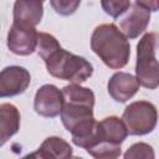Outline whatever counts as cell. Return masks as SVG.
Instances as JSON below:
<instances>
[{
	"mask_svg": "<svg viewBox=\"0 0 159 159\" xmlns=\"http://www.w3.org/2000/svg\"><path fill=\"white\" fill-rule=\"evenodd\" d=\"M62 94H63V102L83 104L91 108L94 107L96 97L93 91L87 87H82L78 83H70L65 86L62 88Z\"/></svg>",
	"mask_w": 159,
	"mask_h": 159,
	"instance_id": "15",
	"label": "cell"
},
{
	"mask_svg": "<svg viewBox=\"0 0 159 159\" xmlns=\"http://www.w3.org/2000/svg\"><path fill=\"white\" fill-rule=\"evenodd\" d=\"M20 112L11 103L0 104V147H2L20 129Z\"/></svg>",
	"mask_w": 159,
	"mask_h": 159,
	"instance_id": "12",
	"label": "cell"
},
{
	"mask_svg": "<svg viewBox=\"0 0 159 159\" xmlns=\"http://www.w3.org/2000/svg\"><path fill=\"white\" fill-rule=\"evenodd\" d=\"M14 25L22 27H36L43 16V1L42 0H15L14 10Z\"/></svg>",
	"mask_w": 159,
	"mask_h": 159,
	"instance_id": "9",
	"label": "cell"
},
{
	"mask_svg": "<svg viewBox=\"0 0 159 159\" xmlns=\"http://www.w3.org/2000/svg\"><path fill=\"white\" fill-rule=\"evenodd\" d=\"M91 48L112 70L123 68L129 61V41L114 24H102L93 30Z\"/></svg>",
	"mask_w": 159,
	"mask_h": 159,
	"instance_id": "1",
	"label": "cell"
},
{
	"mask_svg": "<svg viewBox=\"0 0 159 159\" xmlns=\"http://www.w3.org/2000/svg\"><path fill=\"white\" fill-rule=\"evenodd\" d=\"M73 155V149L72 147L62 138L60 137H48L46 138L37 152L29 154L27 157H35V158H41V159H67Z\"/></svg>",
	"mask_w": 159,
	"mask_h": 159,
	"instance_id": "13",
	"label": "cell"
},
{
	"mask_svg": "<svg viewBox=\"0 0 159 159\" xmlns=\"http://www.w3.org/2000/svg\"><path fill=\"white\" fill-rule=\"evenodd\" d=\"M135 4L148 9L150 12H155L159 9V0H135Z\"/></svg>",
	"mask_w": 159,
	"mask_h": 159,
	"instance_id": "20",
	"label": "cell"
},
{
	"mask_svg": "<svg viewBox=\"0 0 159 159\" xmlns=\"http://www.w3.org/2000/svg\"><path fill=\"white\" fill-rule=\"evenodd\" d=\"M47 72L70 83H83L93 75V66L82 56L73 55L62 47L55 50L43 60Z\"/></svg>",
	"mask_w": 159,
	"mask_h": 159,
	"instance_id": "2",
	"label": "cell"
},
{
	"mask_svg": "<svg viewBox=\"0 0 159 159\" xmlns=\"http://www.w3.org/2000/svg\"><path fill=\"white\" fill-rule=\"evenodd\" d=\"M31 83L30 72L21 66H7L0 71V98L22 94Z\"/></svg>",
	"mask_w": 159,
	"mask_h": 159,
	"instance_id": "6",
	"label": "cell"
},
{
	"mask_svg": "<svg viewBox=\"0 0 159 159\" xmlns=\"http://www.w3.org/2000/svg\"><path fill=\"white\" fill-rule=\"evenodd\" d=\"M125 159H138V158H144V159H153L155 157L154 150L152 148V145L147 144V143H135L133 145H130L127 152L123 155Z\"/></svg>",
	"mask_w": 159,
	"mask_h": 159,
	"instance_id": "18",
	"label": "cell"
},
{
	"mask_svg": "<svg viewBox=\"0 0 159 159\" xmlns=\"http://www.w3.org/2000/svg\"><path fill=\"white\" fill-rule=\"evenodd\" d=\"M101 140L86 152L99 159H114L120 155V145L125 140L128 132L122 118L111 116L99 122Z\"/></svg>",
	"mask_w": 159,
	"mask_h": 159,
	"instance_id": "4",
	"label": "cell"
},
{
	"mask_svg": "<svg viewBox=\"0 0 159 159\" xmlns=\"http://www.w3.org/2000/svg\"><path fill=\"white\" fill-rule=\"evenodd\" d=\"M42 1H43V0H42Z\"/></svg>",
	"mask_w": 159,
	"mask_h": 159,
	"instance_id": "21",
	"label": "cell"
},
{
	"mask_svg": "<svg viewBox=\"0 0 159 159\" xmlns=\"http://www.w3.org/2000/svg\"><path fill=\"white\" fill-rule=\"evenodd\" d=\"M61 47L60 42L57 39L47 32H39L37 34V45H36V51L39 56L42 60H46L55 50Z\"/></svg>",
	"mask_w": 159,
	"mask_h": 159,
	"instance_id": "16",
	"label": "cell"
},
{
	"mask_svg": "<svg viewBox=\"0 0 159 159\" xmlns=\"http://www.w3.org/2000/svg\"><path fill=\"white\" fill-rule=\"evenodd\" d=\"M128 10V14L120 20L119 26L124 36L129 40H133L147 30L150 22V11L135 2L133 5L130 4Z\"/></svg>",
	"mask_w": 159,
	"mask_h": 159,
	"instance_id": "10",
	"label": "cell"
},
{
	"mask_svg": "<svg viewBox=\"0 0 159 159\" xmlns=\"http://www.w3.org/2000/svg\"><path fill=\"white\" fill-rule=\"evenodd\" d=\"M103 11L113 19H118L130 6V0H101Z\"/></svg>",
	"mask_w": 159,
	"mask_h": 159,
	"instance_id": "17",
	"label": "cell"
},
{
	"mask_svg": "<svg viewBox=\"0 0 159 159\" xmlns=\"http://www.w3.org/2000/svg\"><path fill=\"white\" fill-rule=\"evenodd\" d=\"M60 117L62 120V124L65 128L71 132L75 125H77L80 122L93 118V108L83 106V104H76V103H67L63 102L62 109L60 112Z\"/></svg>",
	"mask_w": 159,
	"mask_h": 159,
	"instance_id": "14",
	"label": "cell"
},
{
	"mask_svg": "<svg viewBox=\"0 0 159 159\" xmlns=\"http://www.w3.org/2000/svg\"><path fill=\"white\" fill-rule=\"evenodd\" d=\"M122 120L130 135H145L152 133L158 122L155 106L148 101H135L125 107Z\"/></svg>",
	"mask_w": 159,
	"mask_h": 159,
	"instance_id": "5",
	"label": "cell"
},
{
	"mask_svg": "<svg viewBox=\"0 0 159 159\" xmlns=\"http://www.w3.org/2000/svg\"><path fill=\"white\" fill-rule=\"evenodd\" d=\"M37 31L35 27L14 25L7 32V48L19 56H29L36 50Z\"/></svg>",
	"mask_w": 159,
	"mask_h": 159,
	"instance_id": "8",
	"label": "cell"
},
{
	"mask_svg": "<svg viewBox=\"0 0 159 159\" xmlns=\"http://www.w3.org/2000/svg\"><path fill=\"white\" fill-rule=\"evenodd\" d=\"M139 82L135 76L127 72H116L108 81L107 89L109 96L119 103H125L129 101L138 91Z\"/></svg>",
	"mask_w": 159,
	"mask_h": 159,
	"instance_id": "11",
	"label": "cell"
},
{
	"mask_svg": "<svg viewBox=\"0 0 159 159\" xmlns=\"http://www.w3.org/2000/svg\"><path fill=\"white\" fill-rule=\"evenodd\" d=\"M52 9L61 16H70L77 11L81 0H50Z\"/></svg>",
	"mask_w": 159,
	"mask_h": 159,
	"instance_id": "19",
	"label": "cell"
},
{
	"mask_svg": "<svg viewBox=\"0 0 159 159\" xmlns=\"http://www.w3.org/2000/svg\"><path fill=\"white\" fill-rule=\"evenodd\" d=\"M63 106V94L55 84L41 86L34 98L35 112L45 118H55L60 116Z\"/></svg>",
	"mask_w": 159,
	"mask_h": 159,
	"instance_id": "7",
	"label": "cell"
},
{
	"mask_svg": "<svg viewBox=\"0 0 159 159\" xmlns=\"http://www.w3.org/2000/svg\"><path fill=\"white\" fill-rule=\"evenodd\" d=\"M157 32H147L137 45V62H135V78L139 84L155 89L159 84V67L157 61Z\"/></svg>",
	"mask_w": 159,
	"mask_h": 159,
	"instance_id": "3",
	"label": "cell"
}]
</instances>
